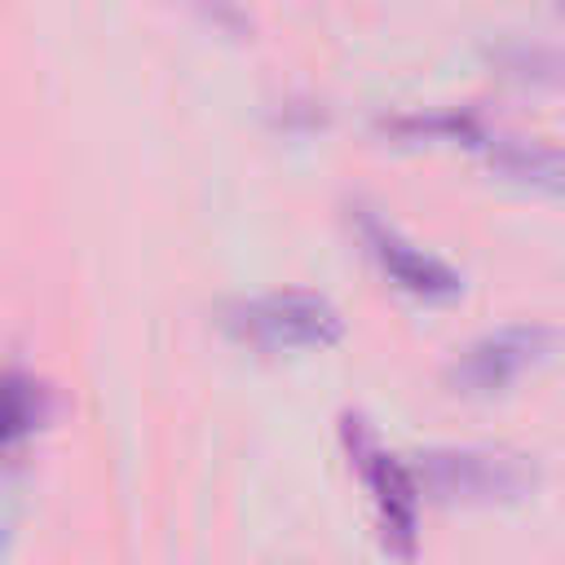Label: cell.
<instances>
[{
	"instance_id": "6da1fadb",
	"label": "cell",
	"mask_w": 565,
	"mask_h": 565,
	"mask_svg": "<svg viewBox=\"0 0 565 565\" xmlns=\"http://www.w3.org/2000/svg\"><path fill=\"white\" fill-rule=\"evenodd\" d=\"M411 477L419 499L446 508H486V503H521L543 486V468L534 455L521 450H490V446H433L415 455Z\"/></svg>"
},
{
	"instance_id": "7a4b0ae2",
	"label": "cell",
	"mask_w": 565,
	"mask_h": 565,
	"mask_svg": "<svg viewBox=\"0 0 565 565\" xmlns=\"http://www.w3.org/2000/svg\"><path fill=\"white\" fill-rule=\"evenodd\" d=\"M221 327L234 340L252 349H269V353L331 349L344 340V313L335 309V300H327L322 291H300V287L230 300L221 309Z\"/></svg>"
},
{
	"instance_id": "3957f363",
	"label": "cell",
	"mask_w": 565,
	"mask_h": 565,
	"mask_svg": "<svg viewBox=\"0 0 565 565\" xmlns=\"http://www.w3.org/2000/svg\"><path fill=\"white\" fill-rule=\"evenodd\" d=\"M340 437H344L349 463L358 468L362 486L371 490V508H375L384 547L397 552V556H415V539H419V486L411 477V463L397 459L393 450H384V441L375 437V428L362 415H353V411L340 419Z\"/></svg>"
},
{
	"instance_id": "277c9868",
	"label": "cell",
	"mask_w": 565,
	"mask_h": 565,
	"mask_svg": "<svg viewBox=\"0 0 565 565\" xmlns=\"http://www.w3.org/2000/svg\"><path fill=\"white\" fill-rule=\"evenodd\" d=\"M552 353H556L552 322H508L463 344L446 366V384L450 393H463V397H494L512 388L521 375L539 371Z\"/></svg>"
},
{
	"instance_id": "5b68a950",
	"label": "cell",
	"mask_w": 565,
	"mask_h": 565,
	"mask_svg": "<svg viewBox=\"0 0 565 565\" xmlns=\"http://www.w3.org/2000/svg\"><path fill=\"white\" fill-rule=\"evenodd\" d=\"M358 234H362L366 256L380 265V274H384L397 291H406V296H415V300H428V305H446V300H459V296H463V274H459L455 265H446L441 256L415 247V243H411L406 234H397L384 216L362 212V216H358Z\"/></svg>"
},
{
	"instance_id": "8992f818",
	"label": "cell",
	"mask_w": 565,
	"mask_h": 565,
	"mask_svg": "<svg viewBox=\"0 0 565 565\" xmlns=\"http://www.w3.org/2000/svg\"><path fill=\"white\" fill-rule=\"evenodd\" d=\"M380 132L393 137V141H402V146L446 141V146L481 150L494 128L477 110H402V115H384L380 119Z\"/></svg>"
},
{
	"instance_id": "52a82bcc",
	"label": "cell",
	"mask_w": 565,
	"mask_h": 565,
	"mask_svg": "<svg viewBox=\"0 0 565 565\" xmlns=\"http://www.w3.org/2000/svg\"><path fill=\"white\" fill-rule=\"evenodd\" d=\"M486 163L516 181V185H530V190H543V194H556L561 190V150L547 146V141H534V137H512V132H490V141L481 146Z\"/></svg>"
},
{
	"instance_id": "ba28073f",
	"label": "cell",
	"mask_w": 565,
	"mask_h": 565,
	"mask_svg": "<svg viewBox=\"0 0 565 565\" xmlns=\"http://www.w3.org/2000/svg\"><path fill=\"white\" fill-rule=\"evenodd\" d=\"M49 388L26 371H0V455L35 437L49 419Z\"/></svg>"
},
{
	"instance_id": "9c48e42d",
	"label": "cell",
	"mask_w": 565,
	"mask_h": 565,
	"mask_svg": "<svg viewBox=\"0 0 565 565\" xmlns=\"http://www.w3.org/2000/svg\"><path fill=\"white\" fill-rule=\"evenodd\" d=\"M494 62L516 75V79H539V84H552L556 71H561V53L552 44H525V40H512L494 53Z\"/></svg>"
},
{
	"instance_id": "30bf717a",
	"label": "cell",
	"mask_w": 565,
	"mask_h": 565,
	"mask_svg": "<svg viewBox=\"0 0 565 565\" xmlns=\"http://www.w3.org/2000/svg\"><path fill=\"white\" fill-rule=\"evenodd\" d=\"M190 9H199L216 31H225V35H247L252 31V18H247V9L238 4V0H185Z\"/></svg>"
}]
</instances>
